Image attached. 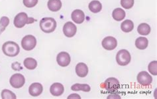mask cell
<instances>
[{
    "label": "cell",
    "mask_w": 157,
    "mask_h": 99,
    "mask_svg": "<svg viewBox=\"0 0 157 99\" xmlns=\"http://www.w3.org/2000/svg\"><path fill=\"white\" fill-rule=\"evenodd\" d=\"M2 51L6 56L14 57L18 55L20 52V48L18 44L13 41H7L3 45Z\"/></svg>",
    "instance_id": "6da1fadb"
},
{
    "label": "cell",
    "mask_w": 157,
    "mask_h": 99,
    "mask_svg": "<svg viewBox=\"0 0 157 99\" xmlns=\"http://www.w3.org/2000/svg\"><path fill=\"white\" fill-rule=\"evenodd\" d=\"M56 22L52 18H44L40 20V28L43 32L46 34H51L56 30Z\"/></svg>",
    "instance_id": "7a4b0ae2"
},
{
    "label": "cell",
    "mask_w": 157,
    "mask_h": 99,
    "mask_svg": "<svg viewBox=\"0 0 157 99\" xmlns=\"http://www.w3.org/2000/svg\"><path fill=\"white\" fill-rule=\"evenodd\" d=\"M35 19L33 18H29L28 15L25 12H21V13L18 14L15 16L13 21L14 26L17 28H22L26 24H29L34 22Z\"/></svg>",
    "instance_id": "3957f363"
},
{
    "label": "cell",
    "mask_w": 157,
    "mask_h": 99,
    "mask_svg": "<svg viewBox=\"0 0 157 99\" xmlns=\"http://www.w3.org/2000/svg\"><path fill=\"white\" fill-rule=\"evenodd\" d=\"M131 60L130 53L126 49H121L119 51L116 55V61L119 65L126 66L129 64Z\"/></svg>",
    "instance_id": "277c9868"
},
{
    "label": "cell",
    "mask_w": 157,
    "mask_h": 99,
    "mask_svg": "<svg viewBox=\"0 0 157 99\" xmlns=\"http://www.w3.org/2000/svg\"><path fill=\"white\" fill-rule=\"evenodd\" d=\"M36 45V39L33 35H27L21 40L22 48L25 51H31Z\"/></svg>",
    "instance_id": "5b68a950"
},
{
    "label": "cell",
    "mask_w": 157,
    "mask_h": 99,
    "mask_svg": "<svg viewBox=\"0 0 157 99\" xmlns=\"http://www.w3.org/2000/svg\"><path fill=\"white\" fill-rule=\"evenodd\" d=\"M10 83L12 87L15 89H20L23 86L25 83V79L21 74H14L10 78Z\"/></svg>",
    "instance_id": "8992f818"
},
{
    "label": "cell",
    "mask_w": 157,
    "mask_h": 99,
    "mask_svg": "<svg viewBox=\"0 0 157 99\" xmlns=\"http://www.w3.org/2000/svg\"><path fill=\"white\" fill-rule=\"evenodd\" d=\"M104 88L109 92H115L120 87L119 81L115 77H109L104 82Z\"/></svg>",
    "instance_id": "52a82bcc"
},
{
    "label": "cell",
    "mask_w": 157,
    "mask_h": 99,
    "mask_svg": "<svg viewBox=\"0 0 157 99\" xmlns=\"http://www.w3.org/2000/svg\"><path fill=\"white\" fill-rule=\"evenodd\" d=\"M102 47L107 51L113 50L117 46V41L113 37L108 36L103 39L101 42Z\"/></svg>",
    "instance_id": "ba28073f"
},
{
    "label": "cell",
    "mask_w": 157,
    "mask_h": 99,
    "mask_svg": "<svg viewBox=\"0 0 157 99\" xmlns=\"http://www.w3.org/2000/svg\"><path fill=\"white\" fill-rule=\"evenodd\" d=\"M56 61L57 63L60 67H66L70 65V61H71V58H70L69 53H68L67 52L63 51L59 53L57 55Z\"/></svg>",
    "instance_id": "9c48e42d"
},
{
    "label": "cell",
    "mask_w": 157,
    "mask_h": 99,
    "mask_svg": "<svg viewBox=\"0 0 157 99\" xmlns=\"http://www.w3.org/2000/svg\"><path fill=\"white\" fill-rule=\"evenodd\" d=\"M137 82L140 85L148 86L152 82V77L147 71L140 72L137 77Z\"/></svg>",
    "instance_id": "30bf717a"
},
{
    "label": "cell",
    "mask_w": 157,
    "mask_h": 99,
    "mask_svg": "<svg viewBox=\"0 0 157 99\" xmlns=\"http://www.w3.org/2000/svg\"><path fill=\"white\" fill-rule=\"evenodd\" d=\"M63 33L67 38H72L76 35L77 31V27L72 22H68L64 25Z\"/></svg>",
    "instance_id": "8fae6325"
},
{
    "label": "cell",
    "mask_w": 157,
    "mask_h": 99,
    "mask_svg": "<svg viewBox=\"0 0 157 99\" xmlns=\"http://www.w3.org/2000/svg\"><path fill=\"white\" fill-rule=\"evenodd\" d=\"M43 91V86L39 82L32 83L29 88V93L32 97H39Z\"/></svg>",
    "instance_id": "7c38bea8"
},
{
    "label": "cell",
    "mask_w": 157,
    "mask_h": 99,
    "mask_svg": "<svg viewBox=\"0 0 157 99\" xmlns=\"http://www.w3.org/2000/svg\"><path fill=\"white\" fill-rule=\"evenodd\" d=\"M50 92L52 96L60 97L64 93V87L60 82H55L51 86Z\"/></svg>",
    "instance_id": "4fadbf2b"
},
{
    "label": "cell",
    "mask_w": 157,
    "mask_h": 99,
    "mask_svg": "<svg viewBox=\"0 0 157 99\" xmlns=\"http://www.w3.org/2000/svg\"><path fill=\"white\" fill-rule=\"evenodd\" d=\"M71 18L74 23L77 24H81L84 22L85 14L83 11L80 10H75L72 11Z\"/></svg>",
    "instance_id": "5bb4252c"
},
{
    "label": "cell",
    "mask_w": 157,
    "mask_h": 99,
    "mask_svg": "<svg viewBox=\"0 0 157 99\" xmlns=\"http://www.w3.org/2000/svg\"><path fill=\"white\" fill-rule=\"evenodd\" d=\"M88 67L86 64L84 63H79L76 66V75L81 78H84L87 76L88 74Z\"/></svg>",
    "instance_id": "9a60e30c"
},
{
    "label": "cell",
    "mask_w": 157,
    "mask_h": 99,
    "mask_svg": "<svg viewBox=\"0 0 157 99\" xmlns=\"http://www.w3.org/2000/svg\"><path fill=\"white\" fill-rule=\"evenodd\" d=\"M47 6L50 11L56 12L61 9L62 2L60 0H48Z\"/></svg>",
    "instance_id": "2e32d148"
},
{
    "label": "cell",
    "mask_w": 157,
    "mask_h": 99,
    "mask_svg": "<svg viewBox=\"0 0 157 99\" xmlns=\"http://www.w3.org/2000/svg\"><path fill=\"white\" fill-rule=\"evenodd\" d=\"M125 11L122 10L121 8H116L113 11L112 13L113 18L117 22H121V21L125 19Z\"/></svg>",
    "instance_id": "e0dca14e"
},
{
    "label": "cell",
    "mask_w": 157,
    "mask_h": 99,
    "mask_svg": "<svg viewBox=\"0 0 157 99\" xmlns=\"http://www.w3.org/2000/svg\"><path fill=\"white\" fill-rule=\"evenodd\" d=\"M148 45V41L146 38L140 37L135 41V46L140 50H144L147 48Z\"/></svg>",
    "instance_id": "ac0fdd59"
},
{
    "label": "cell",
    "mask_w": 157,
    "mask_h": 99,
    "mask_svg": "<svg viewBox=\"0 0 157 99\" xmlns=\"http://www.w3.org/2000/svg\"><path fill=\"white\" fill-rule=\"evenodd\" d=\"M89 10L92 12L94 14H97L100 12L101 10H102V5L101 3L97 1V0H94V1H92L89 3Z\"/></svg>",
    "instance_id": "d6986e66"
},
{
    "label": "cell",
    "mask_w": 157,
    "mask_h": 99,
    "mask_svg": "<svg viewBox=\"0 0 157 99\" xmlns=\"http://www.w3.org/2000/svg\"><path fill=\"white\" fill-rule=\"evenodd\" d=\"M121 30L125 33H129L134 29V23L130 19H127L122 22L121 25Z\"/></svg>",
    "instance_id": "ffe728a7"
},
{
    "label": "cell",
    "mask_w": 157,
    "mask_h": 99,
    "mask_svg": "<svg viewBox=\"0 0 157 99\" xmlns=\"http://www.w3.org/2000/svg\"><path fill=\"white\" fill-rule=\"evenodd\" d=\"M72 90L74 91H84V92H90L91 90L90 86L88 84H74L71 86Z\"/></svg>",
    "instance_id": "44dd1931"
},
{
    "label": "cell",
    "mask_w": 157,
    "mask_h": 99,
    "mask_svg": "<svg viewBox=\"0 0 157 99\" xmlns=\"http://www.w3.org/2000/svg\"><path fill=\"white\" fill-rule=\"evenodd\" d=\"M151 27L148 24L143 23H140L137 27V31L141 35H148L151 33Z\"/></svg>",
    "instance_id": "7402d4cb"
},
{
    "label": "cell",
    "mask_w": 157,
    "mask_h": 99,
    "mask_svg": "<svg viewBox=\"0 0 157 99\" xmlns=\"http://www.w3.org/2000/svg\"><path fill=\"white\" fill-rule=\"evenodd\" d=\"M23 65L25 67L29 70H34L37 67V61L31 57H29L24 60Z\"/></svg>",
    "instance_id": "603a6c76"
},
{
    "label": "cell",
    "mask_w": 157,
    "mask_h": 99,
    "mask_svg": "<svg viewBox=\"0 0 157 99\" xmlns=\"http://www.w3.org/2000/svg\"><path fill=\"white\" fill-rule=\"evenodd\" d=\"M2 98L3 99H16L15 94L8 89H4L2 92Z\"/></svg>",
    "instance_id": "cb8c5ba5"
},
{
    "label": "cell",
    "mask_w": 157,
    "mask_h": 99,
    "mask_svg": "<svg viewBox=\"0 0 157 99\" xmlns=\"http://www.w3.org/2000/svg\"><path fill=\"white\" fill-rule=\"evenodd\" d=\"M10 23V19L6 16H3L0 19V34L6 30V28L7 27Z\"/></svg>",
    "instance_id": "d4e9b609"
},
{
    "label": "cell",
    "mask_w": 157,
    "mask_h": 99,
    "mask_svg": "<svg viewBox=\"0 0 157 99\" xmlns=\"http://www.w3.org/2000/svg\"><path fill=\"white\" fill-rule=\"evenodd\" d=\"M148 71H149V73L151 74V75L156 76L157 75V61H153L151 62V63L148 64Z\"/></svg>",
    "instance_id": "484cf974"
},
{
    "label": "cell",
    "mask_w": 157,
    "mask_h": 99,
    "mask_svg": "<svg viewBox=\"0 0 157 99\" xmlns=\"http://www.w3.org/2000/svg\"><path fill=\"white\" fill-rule=\"evenodd\" d=\"M121 6L126 10H129L134 6V0H121Z\"/></svg>",
    "instance_id": "4316f807"
},
{
    "label": "cell",
    "mask_w": 157,
    "mask_h": 99,
    "mask_svg": "<svg viewBox=\"0 0 157 99\" xmlns=\"http://www.w3.org/2000/svg\"><path fill=\"white\" fill-rule=\"evenodd\" d=\"M38 2L39 0H23L24 6L28 8L35 7L38 3Z\"/></svg>",
    "instance_id": "83f0119b"
},
{
    "label": "cell",
    "mask_w": 157,
    "mask_h": 99,
    "mask_svg": "<svg viewBox=\"0 0 157 99\" xmlns=\"http://www.w3.org/2000/svg\"><path fill=\"white\" fill-rule=\"evenodd\" d=\"M74 98H78V99H80L81 97L78 94H71L68 97V99H74Z\"/></svg>",
    "instance_id": "f1b7e54d"
},
{
    "label": "cell",
    "mask_w": 157,
    "mask_h": 99,
    "mask_svg": "<svg viewBox=\"0 0 157 99\" xmlns=\"http://www.w3.org/2000/svg\"><path fill=\"white\" fill-rule=\"evenodd\" d=\"M15 63V65H16V67H12L13 68V69L14 70V71H20L21 69H22V67H21V65H20V64L18 63V62H16V63Z\"/></svg>",
    "instance_id": "f546056e"
},
{
    "label": "cell",
    "mask_w": 157,
    "mask_h": 99,
    "mask_svg": "<svg viewBox=\"0 0 157 99\" xmlns=\"http://www.w3.org/2000/svg\"><path fill=\"white\" fill-rule=\"evenodd\" d=\"M121 98V97H119L118 94H111V95H109L108 97H107V98Z\"/></svg>",
    "instance_id": "4dcf8cb0"
}]
</instances>
